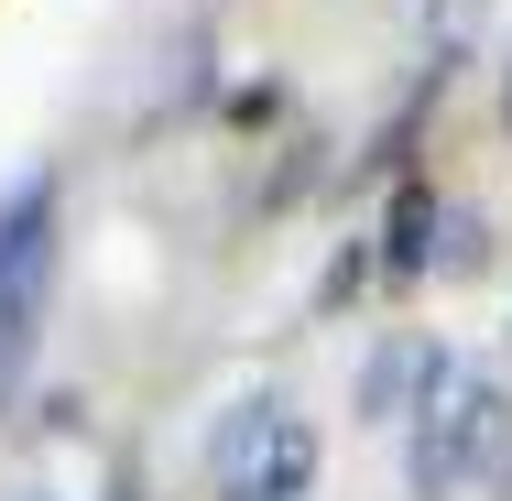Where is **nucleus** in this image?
Listing matches in <instances>:
<instances>
[{"label":"nucleus","mask_w":512,"mask_h":501,"mask_svg":"<svg viewBox=\"0 0 512 501\" xmlns=\"http://www.w3.org/2000/svg\"><path fill=\"white\" fill-rule=\"evenodd\" d=\"M502 382L491 371H458L447 360V382L425 393V414H414V436H404V491L414 501H458L469 480H491L502 469Z\"/></svg>","instance_id":"1"},{"label":"nucleus","mask_w":512,"mask_h":501,"mask_svg":"<svg viewBox=\"0 0 512 501\" xmlns=\"http://www.w3.org/2000/svg\"><path fill=\"white\" fill-rule=\"evenodd\" d=\"M44 284H55V186H11L0 197V403L22 393L33 327H44Z\"/></svg>","instance_id":"3"},{"label":"nucleus","mask_w":512,"mask_h":501,"mask_svg":"<svg viewBox=\"0 0 512 501\" xmlns=\"http://www.w3.org/2000/svg\"><path fill=\"white\" fill-rule=\"evenodd\" d=\"M436 229H447V207L425 197V186H404L393 218H382V273H393V284H414V273H436V262H447V251H436Z\"/></svg>","instance_id":"5"},{"label":"nucleus","mask_w":512,"mask_h":501,"mask_svg":"<svg viewBox=\"0 0 512 501\" xmlns=\"http://www.w3.org/2000/svg\"><path fill=\"white\" fill-rule=\"evenodd\" d=\"M207 469H218V501H306L316 491V425L284 414L273 393H251L207 436Z\"/></svg>","instance_id":"2"},{"label":"nucleus","mask_w":512,"mask_h":501,"mask_svg":"<svg viewBox=\"0 0 512 501\" xmlns=\"http://www.w3.org/2000/svg\"><path fill=\"white\" fill-rule=\"evenodd\" d=\"M436 382H447V349H436V338H382L371 371H360V414H371V425H404V414H425Z\"/></svg>","instance_id":"4"},{"label":"nucleus","mask_w":512,"mask_h":501,"mask_svg":"<svg viewBox=\"0 0 512 501\" xmlns=\"http://www.w3.org/2000/svg\"><path fill=\"white\" fill-rule=\"evenodd\" d=\"M502 131H512V77H502Z\"/></svg>","instance_id":"6"}]
</instances>
